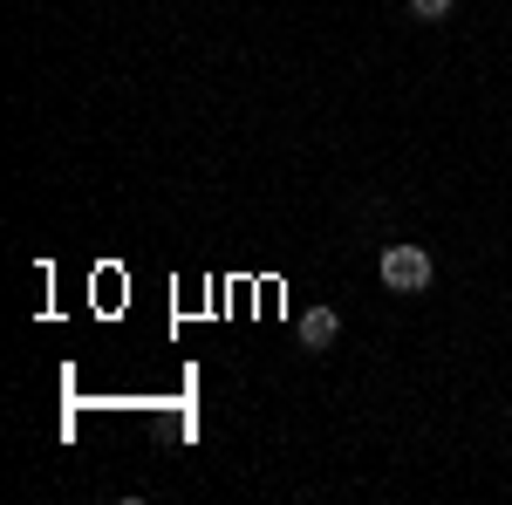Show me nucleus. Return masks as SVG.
I'll use <instances>...</instances> for the list:
<instances>
[{
    "mask_svg": "<svg viewBox=\"0 0 512 505\" xmlns=\"http://www.w3.org/2000/svg\"><path fill=\"white\" fill-rule=\"evenodd\" d=\"M431 253L424 246H410V239H396V246H383V267H376V280L390 287V294H424L431 287Z\"/></svg>",
    "mask_w": 512,
    "mask_h": 505,
    "instance_id": "obj_1",
    "label": "nucleus"
},
{
    "mask_svg": "<svg viewBox=\"0 0 512 505\" xmlns=\"http://www.w3.org/2000/svg\"><path fill=\"white\" fill-rule=\"evenodd\" d=\"M335 335H342V314H335V308H308V314H301V342H308L315 355L335 349Z\"/></svg>",
    "mask_w": 512,
    "mask_h": 505,
    "instance_id": "obj_2",
    "label": "nucleus"
},
{
    "mask_svg": "<svg viewBox=\"0 0 512 505\" xmlns=\"http://www.w3.org/2000/svg\"><path fill=\"white\" fill-rule=\"evenodd\" d=\"M451 7H458V0H410V14H417V21H444Z\"/></svg>",
    "mask_w": 512,
    "mask_h": 505,
    "instance_id": "obj_3",
    "label": "nucleus"
}]
</instances>
